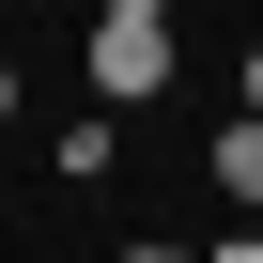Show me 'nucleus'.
<instances>
[{
  "instance_id": "f257e3e1",
  "label": "nucleus",
  "mask_w": 263,
  "mask_h": 263,
  "mask_svg": "<svg viewBox=\"0 0 263 263\" xmlns=\"http://www.w3.org/2000/svg\"><path fill=\"white\" fill-rule=\"evenodd\" d=\"M171 16H140V0H93V93L108 108H140V93H171Z\"/></svg>"
},
{
  "instance_id": "39448f33",
  "label": "nucleus",
  "mask_w": 263,
  "mask_h": 263,
  "mask_svg": "<svg viewBox=\"0 0 263 263\" xmlns=\"http://www.w3.org/2000/svg\"><path fill=\"white\" fill-rule=\"evenodd\" d=\"M140 16H171V0H140Z\"/></svg>"
},
{
  "instance_id": "7ed1b4c3",
  "label": "nucleus",
  "mask_w": 263,
  "mask_h": 263,
  "mask_svg": "<svg viewBox=\"0 0 263 263\" xmlns=\"http://www.w3.org/2000/svg\"><path fill=\"white\" fill-rule=\"evenodd\" d=\"M232 108H263V47H248V78H232Z\"/></svg>"
},
{
  "instance_id": "20e7f679",
  "label": "nucleus",
  "mask_w": 263,
  "mask_h": 263,
  "mask_svg": "<svg viewBox=\"0 0 263 263\" xmlns=\"http://www.w3.org/2000/svg\"><path fill=\"white\" fill-rule=\"evenodd\" d=\"M0 108H16V62H0Z\"/></svg>"
},
{
  "instance_id": "f03ea898",
  "label": "nucleus",
  "mask_w": 263,
  "mask_h": 263,
  "mask_svg": "<svg viewBox=\"0 0 263 263\" xmlns=\"http://www.w3.org/2000/svg\"><path fill=\"white\" fill-rule=\"evenodd\" d=\"M217 186H232V201H263V108H232V124H217Z\"/></svg>"
}]
</instances>
